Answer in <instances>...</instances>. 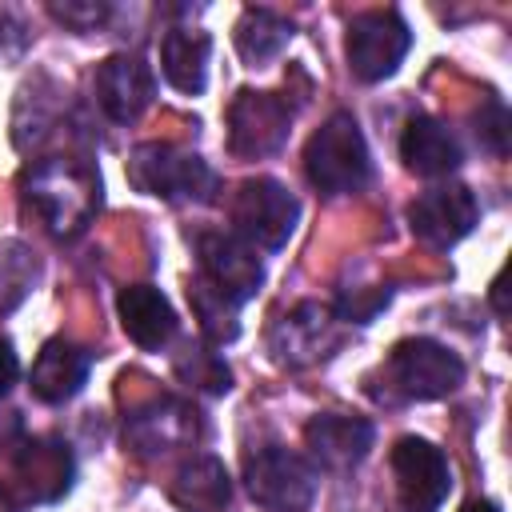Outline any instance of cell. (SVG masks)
Masks as SVG:
<instances>
[{"mask_svg": "<svg viewBox=\"0 0 512 512\" xmlns=\"http://www.w3.org/2000/svg\"><path fill=\"white\" fill-rule=\"evenodd\" d=\"M24 204L60 240L80 236L100 208V176L80 160H36L20 176Z\"/></svg>", "mask_w": 512, "mask_h": 512, "instance_id": "6da1fadb", "label": "cell"}, {"mask_svg": "<svg viewBox=\"0 0 512 512\" xmlns=\"http://www.w3.org/2000/svg\"><path fill=\"white\" fill-rule=\"evenodd\" d=\"M124 176L136 192L168 200V204H208L220 192V176L212 172L204 156L164 144V140L136 144L124 164Z\"/></svg>", "mask_w": 512, "mask_h": 512, "instance_id": "7a4b0ae2", "label": "cell"}, {"mask_svg": "<svg viewBox=\"0 0 512 512\" xmlns=\"http://www.w3.org/2000/svg\"><path fill=\"white\" fill-rule=\"evenodd\" d=\"M304 172L324 196L356 192L372 176V156L352 112H332L304 144Z\"/></svg>", "mask_w": 512, "mask_h": 512, "instance_id": "3957f363", "label": "cell"}, {"mask_svg": "<svg viewBox=\"0 0 512 512\" xmlns=\"http://www.w3.org/2000/svg\"><path fill=\"white\" fill-rule=\"evenodd\" d=\"M384 380L400 400H440L464 384V360L428 336H408L392 344L384 360Z\"/></svg>", "mask_w": 512, "mask_h": 512, "instance_id": "277c9868", "label": "cell"}, {"mask_svg": "<svg viewBox=\"0 0 512 512\" xmlns=\"http://www.w3.org/2000/svg\"><path fill=\"white\" fill-rule=\"evenodd\" d=\"M244 484L268 512H308L316 500V468L280 444H264L244 456Z\"/></svg>", "mask_w": 512, "mask_h": 512, "instance_id": "5b68a950", "label": "cell"}, {"mask_svg": "<svg viewBox=\"0 0 512 512\" xmlns=\"http://www.w3.org/2000/svg\"><path fill=\"white\" fill-rule=\"evenodd\" d=\"M296 220H300V200L272 176H252L232 196V228L252 248H268V252L284 248L288 236L296 232Z\"/></svg>", "mask_w": 512, "mask_h": 512, "instance_id": "8992f818", "label": "cell"}, {"mask_svg": "<svg viewBox=\"0 0 512 512\" xmlns=\"http://www.w3.org/2000/svg\"><path fill=\"white\" fill-rule=\"evenodd\" d=\"M408 48H412V32L396 8H372V12L352 16L348 24V40H344L348 68L364 84L388 80L408 56Z\"/></svg>", "mask_w": 512, "mask_h": 512, "instance_id": "52a82bcc", "label": "cell"}, {"mask_svg": "<svg viewBox=\"0 0 512 512\" xmlns=\"http://www.w3.org/2000/svg\"><path fill=\"white\" fill-rule=\"evenodd\" d=\"M292 104L276 92L240 88L228 104V152L240 160H260L284 148L292 128Z\"/></svg>", "mask_w": 512, "mask_h": 512, "instance_id": "ba28073f", "label": "cell"}, {"mask_svg": "<svg viewBox=\"0 0 512 512\" xmlns=\"http://www.w3.org/2000/svg\"><path fill=\"white\" fill-rule=\"evenodd\" d=\"M392 476L396 496L408 512H436L452 492L448 456L424 436H400L392 444Z\"/></svg>", "mask_w": 512, "mask_h": 512, "instance_id": "9c48e42d", "label": "cell"}, {"mask_svg": "<svg viewBox=\"0 0 512 512\" xmlns=\"http://www.w3.org/2000/svg\"><path fill=\"white\" fill-rule=\"evenodd\" d=\"M200 440V412L180 396H152L124 416V444L136 456H164Z\"/></svg>", "mask_w": 512, "mask_h": 512, "instance_id": "30bf717a", "label": "cell"}, {"mask_svg": "<svg viewBox=\"0 0 512 512\" xmlns=\"http://www.w3.org/2000/svg\"><path fill=\"white\" fill-rule=\"evenodd\" d=\"M480 224V204L464 184L428 188L408 204V228L428 248H452Z\"/></svg>", "mask_w": 512, "mask_h": 512, "instance_id": "8fae6325", "label": "cell"}, {"mask_svg": "<svg viewBox=\"0 0 512 512\" xmlns=\"http://www.w3.org/2000/svg\"><path fill=\"white\" fill-rule=\"evenodd\" d=\"M196 260H200L196 276H204L212 288H220L236 304L252 300L256 288L264 284V264H260L256 248L248 240H240L236 232H200Z\"/></svg>", "mask_w": 512, "mask_h": 512, "instance_id": "7c38bea8", "label": "cell"}, {"mask_svg": "<svg viewBox=\"0 0 512 512\" xmlns=\"http://www.w3.org/2000/svg\"><path fill=\"white\" fill-rule=\"evenodd\" d=\"M12 472H16V492L24 504H56L68 496L76 480V460L60 436H28L16 448Z\"/></svg>", "mask_w": 512, "mask_h": 512, "instance_id": "4fadbf2b", "label": "cell"}, {"mask_svg": "<svg viewBox=\"0 0 512 512\" xmlns=\"http://www.w3.org/2000/svg\"><path fill=\"white\" fill-rule=\"evenodd\" d=\"M92 92H96V104L104 108V116L112 124H132L152 104L156 76L136 52H112V56H104L96 64Z\"/></svg>", "mask_w": 512, "mask_h": 512, "instance_id": "5bb4252c", "label": "cell"}, {"mask_svg": "<svg viewBox=\"0 0 512 512\" xmlns=\"http://www.w3.org/2000/svg\"><path fill=\"white\" fill-rule=\"evenodd\" d=\"M268 348L280 364H292V368L328 356V348H336V312H332V304L300 300L288 316H280L272 324Z\"/></svg>", "mask_w": 512, "mask_h": 512, "instance_id": "9a60e30c", "label": "cell"}, {"mask_svg": "<svg viewBox=\"0 0 512 512\" xmlns=\"http://www.w3.org/2000/svg\"><path fill=\"white\" fill-rule=\"evenodd\" d=\"M376 440V428L372 420L364 416H344V412H320L304 424V444H308V456L328 468V472H348L356 468L368 448Z\"/></svg>", "mask_w": 512, "mask_h": 512, "instance_id": "2e32d148", "label": "cell"}, {"mask_svg": "<svg viewBox=\"0 0 512 512\" xmlns=\"http://www.w3.org/2000/svg\"><path fill=\"white\" fill-rule=\"evenodd\" d=\"M116 312H120V328L128 332V340L136 348H144V352H160L176 336V328H180L168 296L156 284H128V288H120Z\"/></svg>", "mask_w": 512, "mask_h": 512, "instance_id": "e0dca14e", "label": "cell"}, {"mask_svg": "<svg viewBox=\"0 0 512 512\" xmlns=\"http://www.w3.org/2000/svg\"><path fill=\"white\" fill-rule=\"evenodd\" d=\"M88 368H92V356H88L80 344L56 336V340H48V344L36 352L32 372H28V388H32V396L44 400V404H64V400H72V396L84 388Z\"/></svg>", "mask_w": 512, "mask_h": 512, "instance_id": "ac0fdd59", "label": "cell"}, {"mask_svg": "<svg viewBox=\"0 0 512 512\" xmlns=\"http://www.w3.org/2000/svg\"><path fill=\"white\" fill-rule=\"evenodd\" d=\"M400 160L416 176H448L460 168L464 152L448 124H440L436 116H412L400 136Z\"/></svg>", "mask_w": 512, "mask_h": 512, "instance_id": "d6986e66", "label": "cell"}, {"mask_svg": "<svg viewBox=\"0 0 512 512\" xmlns=\"http://www.w3.org/2000/svg\"><path fill=\"white\" fill-rule=\"evenodd\" d=\"M168 496H172V504L184 508V512H224L228 500H232L228 468H224L216 456H208V452L188 456V460L176 468V476H172V484H168Z\"/></svg>", "mask_w": 512, "mask_h": 512, "instance_id": "ffe728a7", "label": "cell"}, {"mask_svg": "<svg viewBox=\"0 0 512 512\" xmlns=\"http://www.w3.org/2000/svg\"><path fill=\"white\" fill-rule=\"evenodd\" d=\"M208 56H212V36L200 32V28H168L164 40H160V72L184 96L204 92Z\"/></svg>", "mask_w": 512, "mask_h": 512, "instance_id": "44dd1931", "label": "cell"}, {"mask_svg": "<svg viewBox=\"0 0 512 512\" xmlns=\"http://www.w3.org/2000/svg\"><path fill=\"white\" fill-rule=\"evenodd\" d=\"M292 20L272 12V8H244L240 20H236V52L248 68H264L272 64L288 40H292Z\"/></svg>", "mask_w": 512, "mask_h": 512, "instance_id": "7402d4cb", "label": "cell"}, {"mask_svg": "<svg viewBox=\"0 0 512 512\" xmlns=\"http://www.w3.org/2000/svg\"><path fill=\"white\" fill-rule=\"evenodd\" d=\"M188 304H192V316L200 320V332L208 344H228L240 336V304L232 296H224L220 288H212L204 276L188 280Z\"/></svg>", "mask_w": 512, "mask_h": 512, "instance_id": "603a6c76", "label": "cell"}, {"mask_svg": "<svg viewBox=\"0 0 512 512\" xmlns=\"http://www.w3.org/2000/svg\"><path fill=\"white\" fill-rule=\"evenodd\" d=\"M172 368H176L180 384L200 388V392H208V396H220V392L232 388V368L224 364L220 352H212V344H200V340L192 344V340H188V344L176 352Z\"/></svg>", "mask_w": 512, "mask_h": 512, "instance_id": "cb8c5ba5", "label": "cell"}, {"mask_svg": "<svg viewBox=\"0 0 512 512\" xmlns=\"http://www.w3.org/2000/svg\"><path fill=\"white\" fill-rule=\"evenodd\" d=\"M48 12L72 32H96L112 16V4L108 0H52Z\"/></svg>", "mask_w": 512, "mask_h": 512, "instance_id": "d4e9b609", "label": "cell"}, {"mask_svg": "<svg viewBox=\"0 0 512 512\" xmlns=\"http://www.w3.org/2000/svg\"><path fill=\"white\" fill-rule=\"evenodd\" d=\"M388 300H392V288H388V284H384V288H356V292H344V296L332 304V312H336V320L368 324Z\"/></svg>", "mask_w": 512, "mask_h": 512, "instance_id": "484cf974", "label": "cell"}, {"mask_svg": "<svg viewBox=\"0 0 512 512\" xmlns=\"http://www.w3.org/2000/svg\"><path fill=\"white\" fill-rule=\"evenodd\" d=\"M476 136H480V144H484L492 156H504V152H508V112H504L500 100H488V104L480 108Z\"/></svg>", "mask_w": 512, "mask_h": 512, "instance_id": "4316f807", "label": "cell"}, {"mask_svg": "<svg viewBox=\"0 0 512 512\" xmlns=\"http://www.w3.org/2000/svg\"><path fill=\"white\" fill-rule=\"evenodd\" d=\"M20 380V360H16V348H12V340H4L0 336V396L12 388Z\"/></svg>", "mask_w": 512, "mask_h": 512, "instance_id": "83f0119b", "label": "cell"}, {"mask_svg": "<svg viewBox=\"0 0 512 512\" xmlns=\"http://www.w3.org/2000/svg\"><path fill=\"white\" fill-rule=\"evenodd\" d=\"M460 512H500V504L496 500H468Z\"/></svg>", "mask_w": 512, "mask_h": 512, "instance_id": "f1b7e54d", "label": "cell"}, {"mask_svg": "<svg viewBox=\"0 0 512 512\" xmlns=\"http://www.w3.org/2000/svg\"><path fill=\"white\" fill-rule=\"evenodd\" d=\"M492 304H496V312L504 316V276L492 280Z\"/></svg>", "mask_w": 512, "mask_h": 512, "instance_id": "f546056e", "label": "cell"}, {"mask_svg": "<svg viewBox=\"0 0 512 512\" xmlns=\"http://www.w3.org/2000/svg\"><path fill=\"white\" fill-rule=\"evenodd\" d=\"M0 512H16V500H12V492L0 484Z\"/></svg>", "mask_w": 512, "mask_h": 512, "instance_id": "4dcf8cb0", "label": "cell"}]
</instances>
